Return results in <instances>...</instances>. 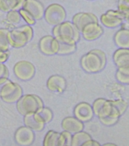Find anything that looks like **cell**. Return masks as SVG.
I'll use <instances>...</instances> for the list:
<instances>
[{"label": "cell", "instance_id": "obj_25", "mask_svg": "<svg viewBox=\"0 0 129 146\" xmlns=\"http://www.w3.org/2000/svg\"><path fill=\"white\" fill-rule=\"evenodd\" d=\"M115 77L120 83L128 84L129 83V67L118 68Z\"/></svg>", "mask_w": 129, "mask_h": 146}, {"label": "cell", "instance_id": "obj_10", "mask_svg": "<svg viewBox=\"0 0 129 146\" xmlns=\"http://www.w3.org/2000/svg\"><path fill=\"white\" fill-rule=\"evenodd\" d=\"M103 33V27L99 22H91L86 25L80 32L82 37L88 41H92L98 39Z\"/></svg>", "mask_w": 129, "mask_h": 146}, {"label": "cell", "instance_id": "obj_16", "mask_svg": "<svg viewBox=\"0 0 129 146\" xmlns=\"http://www.w3.org/2000/svg\"><path fill=\"white\" fill-rule=\"evenodd\" d=\"M59 43V48L57 54L60 55H70L76 50V42L71 39L61 37L55 38Z\"/></svg>", "mask_w": 129, "mask_h": 146}, {"label": "cell", "instance_id": "obj_20", "mask_svg": "<svg viewBox=\"0 0 129 146\" xmlns=\"http://www.w3.org/2000/svg\"><path fill=\"white\" fill-rule=\"evenodd\" d=\"M25 0H0V10L4 13L18 11L23 7Z\"/></svg>", "mask_w": 129, "mask_h": 146}, {"label": "cell", "instance_id": "obj_38", "mask_svg": "<svg viewBox=\"0 0 129 146\" xmlns=\"http://www.w3.org/2000/svg\"><path fill=\"white\" fill-rule=\"evenodd\" d=\"M87 1H94V0H87Z\"/></svg>", "mask_w": 129, "mask_h": 146}, {"label": "cell", "instance_id": "obj_21", "mask_svg": "<svg viewBox=\"0 0 129 146\" xmlns=\"http://www.w3.org/2000/svg\"><path fill=\"white\" fill-rule=\"evenodd\" d=\"M23 122L25 125L33 131H41L45 127V124L40 122L35 117L34 113H28L24 116Z\"/></svg>", "mask_w": 129, "mask_h": 146}, {"label": "cell", "instance_id": "obj_31", "mask_svg": "<svg viewBox=\"0 0 129 146\" xmlns=\"http://www.w3.org/2000/svg\"><path fill=\"white\" fill-rule=\"evenodd\" d=\"M18 12L21 15V18L23 19V21L26 23L27 25L31 26L35 24L36 21L27 11L22 8L19 10H18Z\"/></svg>", "mask_w": 129, "mask_h": 146}, {"label": "cell", "instance_id": "obj_17", "mask_svg": "<svg viewBox=\"0 0 129 146\" xmlns=\"http://www.w3.org/2000/svg\"><path fill=\"white\" fill-rule=\"evenodd\" d=\"M62 127L63 131H67L71 133H75L82 131L84 124L75 117L68 116L63 119Z\"/></svg>", "mask_w": 129, "mask_h": 146}, {"label": "cell", "instance_id": "obj_7", "mask_svg": "<svg viewBox=\"0 0 129 146\" xmlns=\"http://www.w3.org/2000/svg\"><path fill=\"white\" fill-rule=\"evenodd\" d=\"M35 66L31 62L25 60L17 62L13 67L14 75L22 81L31 80L35 75Z\"/></svg>", "mask_w": 129, "mask_h": 146}, {"label": "cell", "instance_id": "obj_4", "mask_svg": "<svg viewBox=\"0 0 129 146\" xmlns=\"http://www.w3.org/2000/svg\"><path fill=\"white\" fill-rule=\"evenodd\" d=\"M22 95L23 90L21 86L9 79L0 90V98L6 103H15Z\"/></svg>", "mask_w": 129, "mask_h": 146}, {"label": "cell", "instance_id": "obj_29", "mask_svg": "<svg viewBox=\"0 0 129 146\" xmlns=\"http://www.w3.org/2000/svg\"><path fill=\"white\" fill-rule=\"evenodd\" d=\"M6 21L12 25L18 24L21 21V15L18 11H10L7 13L6 17Z\"/></svg>", "mask_w": 129, "mask_h": 146}, {"label": "cell", "instance_id": "obj_22", "mask_svg": "<svg viewBox=\"0 0 129 146\" xmlns=\"http://www.w3.org/2000/svg\"><path fill=\"white\" fill-rule=\"evenodd\" d=\"M34 115L40 122L45 124L49 123L53 117L51 110L50 108L45 107L39 109L35 113H34Z\"/></svg>", "mask_w": 129, "mask_h": 146}, {"label": "cell", "instance_id": "obj_36", "mask_svg": "<svg viewBox=\"0 0 129 146\" xmlns=\"http://www.w3.org/2000/svg\"><path fill=\"white\" fill-rule=\"evenodd\" d=\"M8 79H9V78H5L0 79V90H1V87H2V86L7 82V80Z\"/></svg>", "mask_w": 129, "mask_h": 146}, {"label": "cell", "instance_id": "obj_37", "mask_svg": "<svg viewBox=\"0 0 129 146\" xmlns=\"http://www.w3.org/2000/svg\"><path fill=\"white\" fill-rule=\"evenodd\" d=\"M102 146H117L116 144H114V143H106L103 145H102Z\"/></svg>", "mask_w": 129, "mask_h": 146}, {"label": "cell", "instance_id": "obj_27", "mask_svg": "<svg viewBox=\"0 0 129 146\" xmlns=\"http://www.w3.org/2000/svg\"><path fill=\"white\" fill-rule=\"evenodd\" d=\"M72 140V135L71 133L63 131L61 133L58 139L57 146H71Z\"/></svg>", "mask_w": 129, "mask_h": 146}, {"label": "cell", "instance_id": "obj_15", "mask_svg": "<svg viewBox=\"0 0 129 146\" xmlns=\"http://www.w3.org/2000/svg\"><path fill=\"white\" fill-rule=\"evenodd\" d=\"M46 86L50 91L61 93L66 87V80L61 75H53L48 78Z\"/></svg>", "mask_w": 129, "mask_h": 146}, {"label": "cell", "instance_id": "obj_24", "mask_svg": "<svg viewBox=\"0 0 129 146\" xmlns=\"http://www.w3.org/2000/svg\"><path fill=\"white\" fill-rule=\"evenodd\" d=\"M59 133L53 130L49 131L43 139V146H57Z\"/></svg>", "mask_w": 129, "mask_h": 146}, {"label": "cell", "instance_id": "obj_33", "mask_svg": "<svg viewBox=\"0 0 129 146\" xmlns=\"http://www.w3.org/2000/svg\"><path fill=\"white\" fill-rule=\"evenodd\" d=\"M9 71L7 67L4 63H0V79L9 78Z\"/></svg>", "mask_w": 129, "mask_h": 146}, {"label": "cell", "instance_id": "obj_2", "mask_svg": "<svg viewBox=\"0 0 129 146\" xmlns=\"http://www.w3.org/2000/svg\"><path fill=\"white\" fill-rule=\"evenodd\" d=\"M34 36L33 27L28 25H23L9 30L7 40L10 47L19 48L30 42Z\"/></svg>", "mask_w": 129, "mask_h": 146}, {"label": "cell", "instance_id": "obj_13", "mask_svg": "<svg viewBox=\"0 0 129 146\" xmlns=\"http://www.w3.org/2000/svg\"><path fill=\"white\" fill-rule=\"evenodd\" d=\"M91 22H99L96 15L91 13H78L72 18V23L75 26L80 33L84 26Z\"/></svg>", "mask_w": 129, "mask_h": 146}, {"label": "cell", "instance_id": "obj_5", "mask_svg": "<svg viewBox=\"0 0 129 146\" xmlns=\"http://www.w3.org/2000/svg\"><path fill=\"white\" fill-rule=\"evenodd\" d=\"M66 16L64 8L61 5L54 3L45 9L43 17L48 24L55 26L65 21Z\"/></svg>", "mask_w": 129, "mask_h": 146}, {"label": "cell", "instance_id": "obj_19", "mask_svg": "<svg viewBox=\"0 0 129 146\" xmlns=\"http://www.w3.org/2000/svg\"><path fill=\"white\" fill-rule=\"evenodd\" d=\"M115 44L119 48H129V30L128 29L122 28L117 31L114 36Z\"/></svg>", "mask_w": 129, "mask_h": 146}, {"label": "cell", "instance_id": "obj_9", "mask_svg": "<svg viewBox=\"0 0 129 146\" xmlns=\"http://www.w3.org/2000/svg\"><path fill=\"white\" fill-rule=\"evenodd\" d=\"M38 47L41 52L45 55L51 56L57 54L59 43L57 39L51 35L42 37L39 40Z\"/></svg>", "mask_w": 129, "mask_h": 146}, {"label": "cell", "instance_id": "obj_18", "mask_svg": "<svg viewBox=\"0 0 129 146\" xmlns=\"http://www.w3.org/2000/svg\"><path fill=\"white\" fill-rule=\"evenodd\" d=\"M113 61L118 68L129 67V49H117L113 54Z\"/></svg>", "mask_w": 129, "mask_h": 146}, {"label": "cell", "instance_id": "obj_3", "mask_svg": "<svg viewBox=\"0 0 129 146\" xmlns=\"http://www.w3.org/2000/svg\"><path fill=\"white\" fill-rule=\"evenodd\" d=\"M16 103L17 111L23 116L35 113L39 109L44 107L42 99L35 94L23 95Z\"/></svg>", "mask_w": 129, "mask_h": 146}, {"label": "cell", "instance_id": "obj_28", "mask_svg": "<svg viewBox=\"0 0 129 146\" xmlns=\"http://www.w3.org/2000/svg\"><path fill=\"white\" fill-rule=\"evenodd\" d=\"M112 105L118 111L120 115H122L126 111L128 107V103L123 99L110 100Z\"/></svg>", "mask_w": 129, "mask_h": 146}, {"label": "cell", "instance_id": "obj_11", "mask_svg": "<svg viewBox=\"0 0 129 146\" xmlns=\"http://www.w3.org/2000/svg\"><path fill=\"white\" fill-rule=\"evenodd\" d=\"M14 139L18 144L21 146H29L33 143L35 135L33 130L25 125L16 130Z\"/></svg>", "mask_w": 129, "mask_h": 146}, {"label": "cell", "instance_id": "obj_23", "mask_svg": "<svg viewBox=\"0 0 129 146\" xmlns=\"http://www.w3.org/2000/svg\"><path fill=\"white\" fill-rule=\"evenodd\" d=\"M91 136L87 132L80 131L72 135L71 146H81L84 142L91 140Z\"/></svg>", "mask_w": 129, "mask_h": 146}, {"label": "cell", "instance_id": "obj_6", "mask_svg": "<svg viewBox=\"0 0 129 146\" xmlns=\"http://www.w3.org/2000/svg\"><path fill=\"white\" fill-rule=\"evenodd\" d=\"M53 36H63L72 38L77 43L80 38V33L72 23V22L65 21L63 22L54 26L52 30Z\"/></svg>", "mask_w": 129, "mask_h": 146}, {"label": "cell", "instance_id": "obj_1", "mask_svg": "<svg viewBox=\"0 0 129 146\" xmlns=\"http://www.w3.org/2000/svg\"><path fill=\"white\" fill-rule=\"evenodd\" d=\"M107 64V56L102 50L95 48L83 55L80 60L81 68L85 72L95 74L102 71Z\"/></svg>", "mask_w": 129, "mask_h": 146}, {"label": "cell", "instance_id": "obj_26", "mask_svg": "<svg viewBox=\"0 0 129 146\" xmlns=\"http://www.w3.org/2000/svg\"><path fill=\"white\" fill-rule=\"evenodd\" d=\"M9 30L6 28H0V49L9 50L10 45L7 40Z\"/></svg>", "mask_w": 129, "mask_h": 146}, {"label": "cell", "instance_id": "obj_30", "mask_svg": "<svg viewBox=\"0 0 129 146\" xmlns=\"http://www.w3.org/2000/svg\"><path fill=\"white\" fill-rule=\"evenodd\" d=\"M128 0H119L118 1V11L122 13L126 17V21L128 20L129 15V3Z\"/></svg>", "mask_w": 129, "mask_h": 146}, {"label": "cell", "instance_id": "obj_14", "mask_svg": "<svg viewBox=\"0 0 129 146\" xmlns=\"http://www.w3.org/2000/svg\"><path fill=\"white\" fill-rule=\"evenodd\" d=\"M74 115L75 118L83 123L91 120L94 116V112L90 104L86 102H81L75 107Z\"/></svg>", "mask_w": 129, "mask_h": 146}, {"label": "cell", "instance_id": "obj_12", "mask_svg": "<svg viewBox=\"0 0 129 146\" xmlns=\"http://www.w3.org/2000/svg\"><path fill=\"white\" fill-rule=\"evenodd\" d=\"M37 21L41 19L44 15L45 7L38 0H25L23 7Z\"/></svg>", "mask_w": 129, "mask_h": 146}, {"label": "cell", "instance_id": "obj_32", "mask_svg": "<svg viewBox=\"0 0 129 146\" xmlns=\"http://www.w3.org/2000/svg\"><path fill=\"white\" fill-rule=\"evenodd\" d=\"M106 100V99H104V98H98L96 99L92 103V109L94 112V114H95V115H98V113L100 110V109L101 108V107H102L103 104H104V103L105 102V101Z\"/></svg>", "mask_w": 129, "mask_h": 146}, {"label": "cell", "instance_id": "obj_35", "mask_svg": "<svg viewBox=\"0 0 129 146\" xmlns=\"http://www.w3.org/2000/svg\"><path fill=\"white\" fill-rule=\"evenodd\" d=\"M81 146H101L100 144L92 139L89 140L86 142H84Z\"/></svg>", "mask_w": 129, "mask_h": 146}, {"label": "cell", "instance_id": "obj_8", "mask_svg": "<svg viewBox=\"0 0 129 146\" xmlns=\"http://www.w3.org/2000/svg\"><path fill=\"white\" fill-rule=\"evenodd\" d=\"M126 20L125 16L118 10H108L101 15L100 21L105 27L110 29L116 28L120 26Z\"/></svg>", "mask_w": 129, "mask_h": 146}, {"label": "cell", "instance_id": "obj_34", "mask_svg": "<svg viewBox=\"0 0 129 146\" xmlns=\"http://www.w3.org/2000/svg\"><path fill=\"white\" fill-rule=\"evenodd\" d=\"M10 52L9 50L0 49V63H5L9 58Z\"/></svg>", "mask_w": 129, "mask_h": 146}, {"label": "cell", "instance_id": "obj_39", "mask_svg": "<svg viewBox=\"0 0 129 146\" xmlns=\"http://www.w3.org/2000/svg\"><path fill=\"white\" fill-rule=\"evenodd\" d=\"M65 146H68V145H65Z\"/></svg>", "mask_w": 129, "mask_h": 146}]
</instances>
